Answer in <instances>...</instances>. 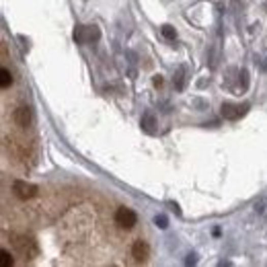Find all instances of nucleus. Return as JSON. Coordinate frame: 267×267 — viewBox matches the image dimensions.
Masks as SVG:
<instances>
[{"label":"nucleus","instance_id":"obj_3","mask_svg":"<svg viewBox=\"0 0 267 267\" xmlns=\"http://www.w3.org/2000/svg\"><path fill=\"white\" fill-rule=\"evenodd\" d=\"M37 185H33V183H27V181H15L13 183V193L19 197V199H23V201H27V199H33L35 195H37Z\"/></svg>","mask_w":267,"mask_h":267},{"label":"nucleus","instance_id":"obj_10","mask_svg":"<svg viewBox=\"0 0 267 267\" xmlns=\"http://www.w3.org/2000/svg\"><path fill=\"white\" fill-rule=\"evenodd\" d=\"M160 31H163V35H165L167 39H175V37H177V31H175L171 25H165V27L160 29Z\"/></svg>","mask_w":267,"mask_h":267},{"label":"nucleus","instance_id":"obj_9","mask_svg":"<svg viewBox=\"0 0 267 267\" xmlns=\"http://www.w3.org/2000/svg\"><path fill=\"white\" fill-rule=\"evenodd\" d=\"M13 263H15V259H13V255H11L7 249L0 251V265H3V267H9V265H13Z\"/></svg>","mask_w":267,"mask_h":267},{"label":"nucleus","instance_id":"obj_12","mask_svg":"<svg viewBox=\"0 0 267 267\" xmlns=\"http://www.w3.org/2000/svg\"><path fill=\"white\" fill-rule=\"evenodd\" d=\"M173 82L177 84V88H183V72H177L175 78H173Z\"/></svg>","mask_w":267,"mask_h":267},{"label":"nucleus","instance_id":"obj_11","mask_svg":"<svg viewBox=\"0 0 267 267\" xmlns=\"http://www.w3.org/2000/svg\"><path fill=\"white\" fill-rule=\"evenodd\" d=\"M154 224H156L158 228H167V226H169V220H167V216H163V214H160V216L154 218Z\"/></svg>","mask_w":267,"mask_h":267},{"label":"nucleus","instance_id":"obj_1","mask_svg":"<svg viewBox=\"0 0 267 267\" xmlns=\"http://www.w3.org/2000/svg\"><path fill=\"white\" fill-rule=\"evenodd\" d=\"M113 220H115V224H117L120 228H124V230H132V228L138 224V216H136V212H134V210H130V207H126V205H122V207H117V210H115Z\"/></svg>","mask_w":267,"mask_h":267},{"label":"nucleus","instance_id":"obj_7","mask_svg":"<svg viewBox=\"0 0 267 267\" xmlns=\"http://www.w3.org/2000/svg\"><path fill=\"white\" fill-rule=\"evenodd\" d=\"M15 124L19 128H29L33 124V113H31L29 107H19L15 111Z\"/></svg>","mask_w":267,"mask_h":267},{"label":"nucleus","instance_id":"obj_4","mask_svg":"<svg viewBox=\"0 0 267 267\" xmlns=\"http://www.w3.org/2000/svg\"><path fill=\"white\" fill-rule=\"evenodd\" d=\"M15 247L23 257H35L37 255V243L31 236H15Z\"/></svg>","mask_w":267,"mask_h":267},{"label":"nucleus","instance_id":"obj_5","mask_svg":"<svg viewBox=\"0 0 267 267\" xmlns=\"http://www.w3.org/2000/svg\"><path fill=\"white\" fill-rule=\"evenodd\" d=\"M132 257H134L138 263H144V261L150 257V245H148L146 241H142V239L134 241V243H132Z\"/></svg>","mask_w":267,"mask_h":267},{"label":"nucleus","instance_id":"obj_8","mask_svg":"<svg viewBox=\"0 0 267 267\" xmlns=\"http://www.w3.org/2000/svg\"><path fill=\"white\" fill-rule=\"evenodd\" d=\"M11 84H13V74H11L7 68H3V70H0V86L9 88Z\"/></svg>","mask_w":267,"mask_h":267},{"label":"nucleus","instance_id":"obj_6","mask_svg":"<svg viewBox=\"0 0 267 267\" xmlns=\"http://www.w3.org/2000/svg\"><path fill=\"white\" fill-rule=\"evenodd\" d=\"M247 109H249V105L239 107V105L224 103V105H222V115H224L226 120H239L241 115H245V113H247Z\"/></svg>","mask_w":267,"mask_h":267},{"label":"nucleus","instance_id":"obj_14","mask_svg":"<svg viewBox=\"0 0 267 267\" xmlns=\"http://www.w3.org/2000/svg\"><path fill=\"white\" fill-rule=\"evenodd\" d=\"M152 82H154V86H160V84H163V76H154Z\"/></svg>","mask_w":267,"mask_h":267},{"label":"nucleus","instance_id":"obj_15","mask_svg":"<svg viewBox=\"0 0 267 267\" xmlns=\"http://www.w3.org/2000/svg\"><path fill=\"white\" fill-rule=\"evenodd\" d=\"M191 263H195V255H189V259H187V265H191Z\"/></svg>","mask_w":267,"mask_h":267},{"label":"nucleus","instance_id":"obj_2","mask_svg":"<svg viewBox=\"0 0 267 267\" xmlns=\"http://www.w3.org/2000/svg\"><path fill=\"white\" fill-rule=\"evenodd\" d=\"M99 37H101V31L95 25H82V27H76L74 31V39L78 43H91V41H97Z\"/></svg>","mask_w":267,"mask_h":267},{"label":"nucleus","instance_id":"obj_13","mask_svg":"<svg viewBox=\"0 0 267 267\" xmlns=\"http://www.w3.org/2000/svg\"><path fill=\"white\" fill-rule=\"evenodd\" d=\"M142 126H144L148 132H150V130H152V115H144V120H142Z\"/></svg>","mask_w":267,"mask_h":267}]
</instances>
